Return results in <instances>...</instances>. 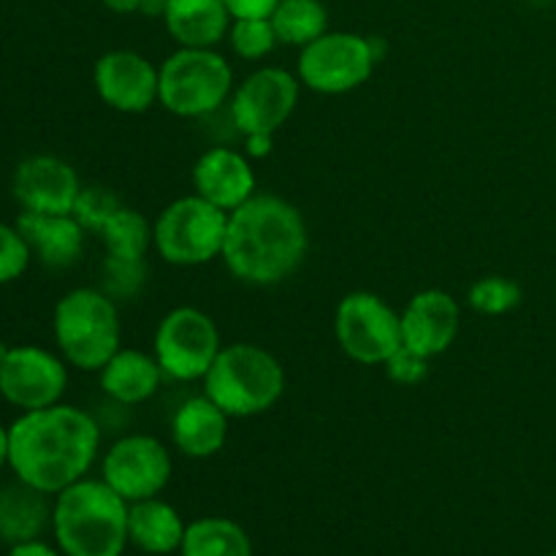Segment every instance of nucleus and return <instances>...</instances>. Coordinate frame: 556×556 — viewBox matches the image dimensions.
<instances>
[{"instance_id": "3", "label": "nucleus", "mask_w": 556, "mask_h": 556, "mask_svg": "<svg viewBox=\"0 0 556 556\" xmlns=\"http://www.w3.org/2000/svg\"><path fill=\"white\" fill-rule=\"evenodd\" d=\"M52 532L65 556H123L128 503L103 478H81L54 494Z\"/></svg>"}, {"instance_id": "34", "label": "nucleus", "mask_w": 556, "mask_h": 556, "mask_svg": "<svg viewBox=\"0 0 556 556\" xmlns=\"http://www.w3.org/2000/svg\"><path fill=\"white\" fill-rule=\"evenodd\" d=\"M275 147V134H248L244 136V155L248 157H266L271 155Z\"/></svg>"}, {"instance_id": "29", "label": "nucleus", "mask_w": 556, "mask_h": 556, "mask_svg": "<svg viewBox=\"0 0 556 556\" xmlns=\"http://www.w3.org/2000/svg\"><path fill=\"white\" fill-rule=\"evenodd\" d=\"M119 199L106 188H98V185H90V188H81L79 199H76L74 212L71 215L85 226V231L101 233V228L106 226L109 217L119 210Z\"/></svg>"}, {"instance_id": "36", "label": "nucleus", "mask_w": 556, "mask_h": 556, "mask_svg": "<svg viewBox=\"0 0 556 556\" xmlns=\"http://www.w3.org/2000/svg\"><path fill=\"white\" fill-rule=\"evenodd\" d=\"M101 3L114 14H136V11H141V0H101Z\"/></svg>"}, {"instance_id": "21", "label": "nucleus", "mask_w": 556, "mask_h": 556, "mask_svg": "<svg viewBox=\"0 0 556 556\" xmlns=\"http://www.w3.org/2000/svg\"><path fill=\"white\" fill-rule=\"evenodd\" d=\"M98 375H101L103 394L125 407L152 400L166 378L157 358L136 348H119Z\"/></svg>"}, {"instance_id": "28", "label": "nucleus", "mask_w": 556, "mask_h": 556, "mask_svg": "<svg viewBox=\"0 0 556 556\" xmlns=\"http://www.w3.org/2000/svg\"><path fill=\"white\" fill-rule=\"evenodd\" d=\"M231 49L242 60H261L271 54L277 47V33L271 27L269 16H248V20H233L228 30Z\"/></svg>"}, {"instance_id": "7", "label": "nucleus", "mask_w": 556, "mask_h": 556, "mask_svg": "<svg viewBox=\"0 0 556 556\" xmlns=\"http://www.w3.org/2000/svg\"><path fill=\"white\" fill-rule=\"evenodd\" d=\"M228 212L199 193L163 206L152 223V248L172 266H204L220 258Z\"/></svg>"}, {"instance_id": "26", "label": "nucleus", "mask_w": 556, "mask_h": 556, "mask_svg": "<svg viewBox=\"0 0 556 556\" xmlns=\"http://www.w3.org/2000/svg\"><path fill=\"white\" fill-rule=\"evenodd\" d=\"M98 237L106 244V258L144 261L147 250L152 248L150 220L130 206H119Z\"/></svg>"}, {"instance_id": "22", "label": "nucleus", "mask_w": 556, "mask_h": 556, "mask_svg": "<svg viewBox=\"0 0 556 556\" xmlns=\"http://www.w3.org/2000/svg\"><path fill=\"white\" fill-rule=\"evenodd\" d=\"M47 527H52L49 494L38 492L20 478L0 489V541L9 546L38 541Z\"/></svg>"}, {"instance_id": "2", "label": "nucleus", "mask_w": 556, "mask_h": 556, "mask_svg": "<svg viewBox=\"0 0 556 556\" xmlns=\"http://www.w3.org/2000/svg\"><path fill=\"white\" fill-rule=\"evenodd\" d=\"M309 231L302 212L280 195L255 193L228 212L223 264L248 286H277L307 258Z\"/></svg>"}, {"instance_id": "23", "label": "nucleus", "mask_w": 556, "mask_h": 556, "mask_svg": "<svg viewBox=\"0 0 556 556\" xmlns=\"http://www.w3.org/2000/svg\"><path fill=\"white\" fill-rule=\"evenodd\" d=\"M188 525L179 510L163 500L150 497L128 505V543L139 552L152 556H166L179 552Z\"/></svg>"}, {"instance_id": "39", "label": "nucleus", "mask_w": 556, "mask_h": 556, "mask_svg": "<svg viewBox=\"0 0 556 556\" xmlns=\"http://www.w3.org/2000/svg\"><path fill=\"white\" fill-rule=\"evenodd\" d=\"M9 351H11V348L5 345L3 340H0V367H3V362H5V356H9Z\"/></svg>"}, {"instance_id": "14", "label": "nucleus", "mask_w": 556, "mask_h": 556, "mask_svg": "<svg viewBox=\"0 0 556 556\" xmlns=\"http://www.w3.org/2000/svg\"><path fill=\"white\" fill-rule=\"evenodd\" d=\"M155 65L134 49H112L101 54L92 68V85L109 109L123 114H141L157 103Z\"/></svg>"}, {"instance_id": "37", "label": "nucleus", "mask_w": 556, "mask_h": 556, "mask_svg": "<svg viewBox=\"0 0 556 556\" xmlns=\"http://www.w3.org/2000/svg\"><path fill=\"white\" fill-rule=\"evenodd\" d=\"M168 0H141V14H150V16H163L166 11Z\"/></svg>"}, {"instance_id": "9", "label": "nucleus", "mask_w": 556, "mask_h": 556, "mask_svg": "<svg viewBox=\"0 0 556 556\" xmlns=\"http://www.w3.org/2000/svg\"><path fill=\"white\" fill-rule=\"evenodd\" d=\"M334 337L351 362L375 367L402 348V318L378 293L353 291L337 304Z\"/></svg>"}, {"instance_id": "38", "label": "nucleus", "mask_w": 556, "mask_h": 556, "mask_svg": "<svg viewBox=\"0 0 556 556\" xmlns=\"http://www.w3.org/2000/svg\"><path fill=\"white\" fill-rule=\"evenodd\" d=\"M9 465V427L0 424V470Z\"/></svg>"}, {"instance_id": "30", "label": "nucleus", "mask_w": 556, "mask_h": 556, "mask_svg": "<svg viewBox=\"0 0 556 556\" xmlns=\"http://www.w3.org/2000/svg\"><path fill=\"white\" fill-rule=\"evenodd\" d=\"M30 244L25 242L16 223L14 226L0 223V286H9V282L20 280L27 271V266H30Z\"/></svg>"}, {"instance_id": "13", "label": "nucleus", "mask_w": 556, "mask_h": 556, "mask_svg": "<svg viewBox=\"0 0 556 556\" xmlns=\"http://www.w3.org/2000/svg\"><path fill=\"white\" fill-rule=\"evenodd\" d=\"M68 389L65 358L38 345H14L0 367V396L20 413L52 407Z\"/></svg>"}, {"instance_id": "17", "label": "nucleus", "mask_w": 556, "mask_h": 556, "mask_svg": "<svg viewBox=\"0 0 556 556\" xmlns=\"http://www.w3.org/2000/svg\"><path fill=\"white\" fill-rule=\"evenodd\" d=\"M193 188L210 204L233 212L255 195V172L242 152L231 147H212L195 161Z\"/></svg>"}, {"instance_id": "19", "label": "nucleus", "mask_w": 556, "mask_h": 556, "mask_svg": "<svg viewBox=\"0 0 556 556\" xmlns=\"http://www.w3.org/2000/svg\"><path fill=\"white\" fill-rule=\"evenodd\" d=\"M228 416L206 394L182 402L172 416V440L179 454L190 459H210L220 454L228 440Z\"/></svg>"}, {"instance_id": "31", "label": "nucleus", "mask_w": 556, "mask_h": 556, "mask_svg": "<svg viewBox=\"0 0 556 556\" xmlns=\"http://www.w3.org/2000/svg\"><path fill=\"white\" fill-rule=\"evenodd\" d=\"M144 261L106 258L103 264V291L117 299H134L144 286Z\"/></svg>"}, {"instance_id": "12", "label": "nucleus", "mask_w": 556, "mask_h": 556, "mask_svg": "<svg viewBox=\"0 0 556 556\" xmlns=\"http://www.w3.org/2000/svg\"><path fill=\"white\" fill-rule=\"evenodd\" d=\"M302 81L277 65L253 71L231 96V119L242 136L277 134L296 112Z\"/></svg>"}, {"instance_id": "18", "label": "nucleus", "mask_w": 556, "mask_h": 556, "mask_svg": "<svg viewBox=\"0 0 556 556\" xmlns=\"http://www.w3.org/2000/svg\"><path fill=\"white\" fill-rule=\"evenodd\" d=\"M16 228L30 244L33 258L41 261L47 269H68L85 253V226L74 215H38L22 212Z\"/></svg>"}, {"instance_id": "32", "label": "nucleus", "mask_w": 556, "mask_h": 556, "mask_svg": "<svg viewBox=\"0 0 556 556\" xmlns=\"http://www.w3.org/2000/svg\"><path fill=\"white\" fill-rule=\"evenodd\" d=\"M429 362H432V358L421 356V353H416V351H410V348L402 345L400 351H396L394 356L383 364V367L394 383L418 386L429 378Z\"/></svg>"}, {"instance_id": "8", "label": "nucleus", "mask_w": 556, "mask_h": 556, "mask_svg": "<svg viewBox=\"0 0 556 556\" xmlns=\"http://www.w3.org/2000/svg\"><path fill=\"white\" fill-rule=\"evenodd\" d=\"M378 58L372 38L345 30H326L313 43L302 47L296 76L302 87L320 96H345L369 81Z\"/></svg>"}, {"instance_id": "5", "label": "nucleus", "mask_w": 556, "mask_h": 556, "mask_svg": "<svg viewBox=\"0 0 556 556\" xmlns=\"http://www.w3.org/2000/svg\"><path fill=\"white\" fill-rule=\"evenodd\" d=\"M286 391V369L266 348L253 342L223 345L204 375V394L231 418L271 410Z\"/></svg>"}, {"instance_id": "16", "label": "nucleus", "mask_w": 556, "mask_h": 556, "mask_svg": "<svg viewBox=\"0 0 556 556\" xmlns=\"http://www.w3.org/2000/svg\"><path fill=\"white\" fill-rule=\"evenodd\" d=\"M402 318V345L421 356L434 358L448 351L456 342L462 324L459 302L443 288H427L418 291L405 309Z\"/></svg>"}, {"instance_id": "11", "label": "nucleus", "mask_w": 556, "mask_h": 556, "mask_svg": "<svg viewBox=\"0 0 556 556\" xmlns=\"http://www.w3.org/2000/svg\"><path fill=\"white\" fill-rule=\"evenodd\" d=\"M172 454L152 434H125L101 462V478L128 505L157 497L172 481Z\"/></svg>"}, {"instance_id": "6", "label": "nucleus", "mask_w": 556, "mask_h": 556, "mask_svg": "<svg viewBox=\"0 0 556 556\" xmlns=\"http://www.w3.org/2000/svg\"><path fill=\"white\" fill-rule=\"evenodd\" d=\"M157 74V103L177 117H206L233 96V71L215 49L179 47Z\"/></svg>"}, {"instance_id": "41", "label": "nucleus", "mask_w": 556, "mask_h": 556, "mask_svg": "<svg viewBox=\"0 0 556 556\" xmlns=\"http://www.w3.org/2000/svg\"><path fill=\"white\" fill-rule=\"evenodd\" d=\"M546 556H556V552H552V554H546Z\"/></svg>"}, {"instance_id": "27", "label": "nucleus", "mask_w": 556, "mask_h": 556, "mask_svg": "<svg viewBox=\"0 0 556 556\" xmlns=\"http://www.w3.org/2000/svg\"><path fill=\"white\" fill-rule=\"evenodd\" d=\"M467 302H470V307L478 309L481 315L497 318V315H508L519 307L521 286L503 275L481 277V280H478L476 286H470V291H467Z\"/></svg>"}, {"instance_id": "15", "label": "nucleus", "mask_w": 556, "mask_h": 556, "mask_svg": "<svg viewBox=\"0 0 556 556\" xmlns=\"http://www.w3.org/2000/svg\"><path fill=\"white\" fill-rule=\"evenodd\" d=\"M11 190L22 212L71 215L81 193V182L76 168L63 157L30 155L14 168Z\"/></svg>"}, {"instance_id": "10", "label": "nucleus", "mask_w": 556, "mask_h": 556, "mask_svg": "<svg viewBox=\"0 0 556 556\" xmlns=\"http://www.w3.org/2000/svg\"><path fill=\"white\" fill-rule=\"evenodd\" d=\"M223 351L220 329L199 307H177L161 318L152 342V356L172 380H204Z\"/></svg>"}, {"instance_id": "25", "label": "nucleus", "mask_w": 556, "mask_h": 556, "mask_svg": "<svg viewBox=\"0 0 556 556\" xmlns=\"http://www.w3.org/2000/svg\"><path fill=\"white\" fill-rule=\"evenodd\" d=\"M269 20L277 41L299 49L329 30V14L320 0H280Z\"/></svg>"}, {"instance_id": "1", "label": "nucleus", "mask_w": 556, "mask_h": 556, "mask_svg": "<svg viewBox=\"0 0 556 556\" xmlns=\"http://www.w3.org/2000/svg\"><path fill=\"white\" fill-rule=\"evenodd\" d=\"M101 448V424L74 405L22 413L9 427V467L38 492L60 494L87 478Z\"/></svg>"}, {"instance_id": "24", "label": "nucleus", "mask_w": 556, "mask_h": 556, "mask_svg": "<svg viewBox=\"0 0 556 556\" xmlns=\"http://www.w3.org/2000/svg\"><path fill=\"white\" fill-rule=\"evenodd\" d=\"M179 556H253V543L237 521L204 516L188 525Z\"/></svg>"}, {"instance_id": "33", "label": "nucleus", "mask_w": 556, "mask_h": 556, "mask_svg": "<svg viewBox=\"0 0 556 556\" xmlns=\"http://www.w3.org/2000/svg\"><path fill=\"white\" fill-rule=\"evenodd\" d=\"M223 3L233 20H248V16H271L280 0H223Z\"/></svg>"}, {"instance_id": "4", "label": "nucleus", "mask_w": 556, "mask_h": 556, "mask_svg": "<svg viewBox=\"0 0 556 556\" xmlns=\"http://www.w3.org/2000/svg\"><path fill=\"white\" fill-rule=\"evenodd\" d=\"M52 334L65 364L101 372L123 342L117 302L101 288H74L54 304Z\"/></svg>"}, {"instance_id": "35", "label": "nucleus", "mask_w": 556, "mask_h": 556, "mask_svg": "<svg viewBox=\"0 0 556 556\" xmlns=\"http://www.w3.org/2000/svg\"><path fill=\"white\" fill-rule=\"evenodd\" d=\"M5 556H60L54 552L52 546H47V543L38 538V541H25V543H16V546L9 548V554Z\"/></svg>"}, {"instance_id": "40", "label": "nucleus", "mask_w": 556, "mask_h": 556, "mask_svg": "<svg viewBox=\"0 0 556 556\" xmlns=\"http://www.w3.org/2000/svg\"><path fill=\"white\" fill-rule=\"evenodd\" d=\"M532 3H548V0H532Z\"/></svg>"}, {"instance_id": "20", "label": "nucleus", "mask_w": 556, "mask_h": 556, "mask_svg": "<svg viewBox=\"0 0 556 556\" xmlns=\"http://www.w3.org/2000/svg\"><path fill=\"white\" fill-rule=\"evenodd\" d=\"M163 25L179 47L215 49L231 30V11L223 0H168Z\"/></svg>"}]
</instances>
